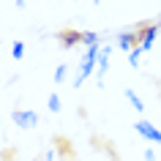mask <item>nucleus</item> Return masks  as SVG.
<instances>
[{"label":"nucleus","mask_w":161,"mask_h":161,"mask_svg":"<svg viewBox=\"0 0 161 161\" xmlns=\"http://www.w3.org/2000/svg\"><path fill=\"white\" fill-rule=\"evenodd\" d=\"M142 55H145V52L139 49V47H134V49L128 52V63H131V68H139V63H142Z\"/></svg>","instance_id":"7"},{"label":"nucleus","mask_w":161,"mask_h":161,"mask_svg":"<svg viewBox=\"0 0 161 161\" xmlns=\"http://www.w3.org/2000/svg\"><path fill=\"white\" fill-rule=\"evenodd\" d=\"M134 131H136V134H142L147 142H158V145H161V131L153 126V123H147V120H139V123H134Z\"/></svg>","instance_id":"2"},{"label":"nucleus","mask_w":161,"mask_h":161,"mask_svg":"<svg viewBox=\"0 0 161 161\" xmlns=\"http://www.w3.org/2000/svg\"><path fill=\"white\" fill-rule=\"evenodd\" d=\"M60 38H63V44H66V47H74L76 41H82V33H74V30H68V33H63Z\"/></svg>","instance_id":"8"},{"label":"nucleus","mask_w":161,"mask_h":161,"mask_svg":"<svg viewBox=\"0 0 161 161\" xmlns=\"http://www.w3.org/2000/svg\"><path fill=\"white\" fill-rule=\"evenodd\" d=\"M145 161H156V153H153L150 147H147V150H145Z\"/></svg>","instance_id":"13"},{"label":"nucleus","mask_w":161,"mask_h":161,"mask_svg":"<svg viewBox=\"0 0 161 161\" xmlns=\"http://www.w3.org/2000/svg\"><path fill=\"white\" fill-rule=\"evenodd\" d=\"M17 6H19V8H25V6H27V0H17Z\"/></svg>","instance_id":"15"},{"label":"nucleus","mask_w":161,"mask_h":161,"mask_svg":"<svg viewBox=\"0 0 161 161\" xmlns=\"http://www.w3.org/2000/svg\"><path fill=\"white\" fill-rule=\"evenodd\" d=\"M161 30V22H153L150 27H145V33L139 36V49L142 52H150L153 49V44H156V36H158Z\"/></svg>","instance_id":"3"},{"label":"nucleus","mask_w":161,"mask_h":161,"mask_svg":"<svg viewBox=\"0 0 161 161\" xmlns=\"http://www.w3.org/2000/svg\"><path fill=\"white\" fill-rule=\"evenodd\" d=\"M126 98L131 101V107H134L136 112H145V101L136 96V90H131V87H128V90H126Z\"/></svg>","instance_id":"6"},{"label":"nucleus","mask_w":161,"mask_h":161,"mask_svg":"<svg viewBox=\"0 0 161 161\" xmlns=\"http://www.w3.org/2000/svg\"><path fill=\"white\" fill-rule=\"evenodd\" d=\"M107 68H109V47L104 44V47H101V58H98V66H96V74H98V87H104Z\"/></svg>","instance_id":"4"},{"label":"nucleus","mask_w":161,"mask_h":161,"mask_svg":"<svg viewBox=\"0 0 161 161\" xmlns=\"http://www.w3.org/2000/svg\"><path fill=\"white\" fill-rule=\"evenodd\" d=\"M47 107H49V112H60V98H58V93H49Z\"/></svg>","instance_id":"11"},{"label":"nucleus","mask_w":161,"mask_h":161,"mask_svg":"<svg viewBox=\"0 0 161 161\" xmlns=\"http://www.w3.org/2000/svg\"><path fill=\"white\" fill-rule=\"evenodd\" d=\"M66 71H68V68H66V63H63V66H58V68H55V82H58V85H60V82H63V79H66Z\"/></svg>","instance_id":"12"},{"label":"nucleus","mask_w":161,"mask_h":161,"mask_svg":"<svg viewBox=\"0 0 161 161\" xmlns=\"http://www.w3.org/2000/svg\"><path fill=\"white\" fill-rule=\"evenodd\" d=\"M52 158H55V150H47V153H44V158H41V161H52Z\"/></svg>","instance_id":"14"},{"label":"nucleus","mask_w":161,"mask_h":161,"mask_svg":"<svg viewBox=\"0 0 161 161\" xmlns=\"http://www.w3.org/2000/svg\"><path fill=\"white\" fill-rule=\"evenodd\" d=\"M11 120H14L19 128H36L38 126V112L36 109H14Z\"/></svg>","instance_id":"1"},{"label":"nucleus","mask_w":161,"mask_h":161,"mask_svg":"<svg viewBox=\"0 0 161 161\" xmlns=\"http://www.w3.org/2000/svg\"><path fill=\"white\" fill-rule=\"evenodd\" d=\"M82 44L85 47H96V44H101V38H98V33H82Z\"/></svg>","instance_id":"10"},{"label":"nucleus","mask_w":161,"mask_h":161,"mask_svg":"<svg viewBox=\"0 0 161 161\" xmlns=\"http://www.w3.org/2000/svg\"><path fill=\"white\" fill-rule=\"evenodd\" d=\"M11 55H14V60H22V58H25V41H14Z\"/></svg>","instance_id":"9"},{"label":"nucleus","mask_w":161,"mask_h":161,"mask_svg":"<svg viewBox=\"0 0 161 161\" xmlns=\"http://www.w3.org/2000/svg\"><path fill=\"white\" fill-rule=\"evenodd\" d=\"M136 38H139V36H134V33H120L115 41H118V47H120L123 52H131L134 47H139V44H136Z\"/></svg>","instance_id":"5"}]
</instances>
